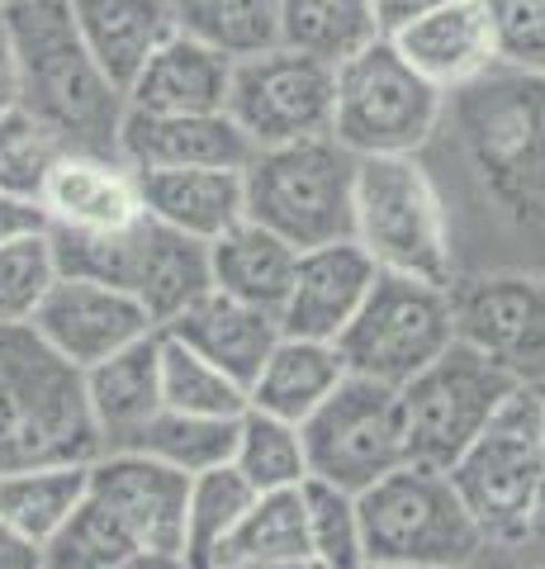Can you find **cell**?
I'll use <instances>...</instances> for the list:
<instances>
[{
	"mask_svg": "<svg viewBox=\"0 0 545 569\" xmlns=\"http://www.w3.org/2000/svg\"><path fill=\"white\" fill-rule=\"evenodd\" d=\"M256 489L242 479L233 466H214L204 475H190L185 493V537H181V560L185 569H209L223 541L233 537L242 512L252 508Z\"/></svg>",
	"mask_w": 545,
	"mask_h": 569,
	"instance_id": "32",
	"label": "cell"
},
{
	"mask_svg": "<svg viewBox=\"0 0 545 569\" xmlns=\"http://www.w3.org/2000/svg\"><path fill=\"white\" fill-rule=\"evenodd\" d=\"M0 6H10V0H0Z\"/></svg>",
	"mask_w": 545,
	"mask_h": 569,
	"instance_id": "50",
	"label": "cell"
},
{
	"mask_svg": "<svg viewBox=\"0 0 545 569\" xmlns=\"http://www.w3.org/2000/svg\"><path fill=\"white\" fill-rule=\"evenodd\" d=\"M29 228H43V209H39V204H24V200H10V194H0V242L14 238V233H29Z\"/></svg>",
	"mask_w": 545,
	"mask_h": 569,
	"instance_id": "43",
	"label": "cell"
},
{
	"mask_svg": "<svg viewBox=\"0 0 545 569\" xmlns=\"http://www.w3.org/2000/svg\"><path fill=\"white\" fill-rule=\"evenodd\" d=\"M371 6H375V24H380V33L390 39V33H398L403 24H413V20H422V14H432V10L451 6V0H371Z\"/></svg>",
	"mask_w": 545,
	"mask_h": 569,
	"instance_id": "40",
	"label": "cell"
},
{
	"mask_svg": "<svg viewBox=\"0 0 545 569\" xmlns=\"http://www.w3.org/2000/svg\"><path fill=\"white\" fill-rule=\"evenodd\" d=\"M380 39L371 0H280V43L337 67Z\"/></svg>",
	"mask_w": 545,
	"mask_h": 569,
	"instance_id": "31",
	"label": "cell"
},
{
	"mask_svg": "<svg viewBox=\"0 0 545 569\" xmlns=\"http://www.w3.org/2000/svg\"><path fill=\"white\" fill-rule=\"evenodd\" d=\"M0 569H43V546L20 537L6 518H0Z\"/></svg>",
	"mask_w": 545,
	"mask_h": 569,
	"instance_id": "42",
	"label": "cell"
},
{
	"mask_svg": "<svg viewBox=\"0 0 545 569\" xmlns=\"http://www.w3.org/2000/svg\"><path fill=\"white\" fill-rule=\"evenodd\" d=\"M228 81H233V62L223 52L171 33L129 81L124 100L143 114H209L228 104Z\"/></svg>",
	"mask_w": 545,
	"mask_h": 569,
	"instance_id": "23",
	"label": "cell"
},
{
	"mask_svg": "<svg viewBox=\"0 0 545 569\" xmlns=\"http://www.w3.org/2000/svg\"><path fill=\"white\" fill-rule=\"evenodd\" d=\"M85 408H91L100 451H129L133 437L162 413V361H157V332L138 337L133 347L114 351L110 361L81 370Z\"/></svg>",
	"mask_w": 545,
	"mask_h": 569,
	"instance_id": "21",
	"label": "cell"
},
{
	"mask_svg": "<svg viewBox=\"0 0 545 569\" xmlns=\"http://www.w3.org/2000/svg\"><path fill=\"white\" fill-rule=\"evenodd\" d=\"M228 466L248 479L256 493L299 489L309 479V456H304L299 422H285V418H275V413H261V408H242Z\"/></svg>",
	"mask_w": 545,
	"mask_h": 569,
	"instance_id": "33",
	"label": "cell"
},
{
	"mask_svg": "<svg viewBox=\"0 0 545 569\" xmlns=\"http://www.w3.org/2000/svg\"><path fill=\"white\" fill-rule=\"evenodd\" d=\"M299 437H304L309 479H323V485H337L346 493L371 489L375 479L408 460L398 389L361 376H346L332 389L299 422Z\"/></svg>",
	"mask_w": 545,
	"mask_h": 569,
	"instance_id": "11",
	"label": "cell"
},
{
	"mask_svg": "<svg viewBox=\"0 0 545 569\" xmlns=\"http://www.w3.org/2000/svg\"><path fill=\"white\" fill-rule=\"evenodd\" d=\"M67 10L81 43L119 91H129L143 62L175 33L171 0H67Z\"/></svg>",
	"mask_w": 545,
	"mask_h": 569,
	"instance_id": "24",
	"label": "cell"
},
{
	"mask_svg": "<svg viewBox=\"0 0 545 569\" xmlns=\"http://www.w3.org/2000/svg\"><path fill=\"white\" fill-rule=\"evenodd\" d=\"M455 342L488 356L513 385L545 389V276L461 271L451 280Z\"/></svg>",
	"mask_w": 545,
	"mask_h": 569,
	"instance_id": "13",
	"label": "cell"
},
{
	"mask_svg": "<svg viewBox=\"0 0 545 569\" xmlns=\"http://www.w3.org/2000/svg\"><path fill=\"white\" fill-rule=\"evenodd\" d=\"M545 395L513 385L498 413L451 460V489L461 493L470 522L488 546L536 541V485H541Z\"/></svg>",
	"mask_w": 545,
	"mask_h": 569,
	"instance_id": "5",
	"label": "cell"
},
{
	"mask_svg": "<svg viewBox=\"0 0 545 569\" xmlns=\"http://www.w3.org/2000/svg\"><path fill=\"white\" fill-rule=\"evenodd\" d=\"M541 395H545V389H541Z\"/></svg>",
	"mask_w": 545,
	"mask_h": 569,
	"instance_id": "51",
	"label": "cell"
},
{
	"mask_svg": "<svg viewBox=\"0 0 545 569\" xmlns=\"http://www.w3.org/2000/svg\"><path fill=\"white\" fill-rule=\"evenodd\" d=\"M157 361H162V403L195 418H242L248 389L219 366H209L200 351L175 342L171 332H157Z\"/></svg>",
	"mask_w": 545,
	"mask_h": 569,
	"instance_id": "35",
	"label": "cell"
},
{
	"mask_svg": "<svg viewBox=\"0 0 545 569\" xmlns=\"http://www.w3.org/2000/svg\"><path fill=\"white\" fill-rule=\"evenodd\" d=\"M223 569H323L319 560H266V565H223Z\"/></svg>",
	"mask_w": 545,
	"mask_h": 569,
	"instance_id": "47",
	"label": "cell"
},
{
	"mask_svg": "<svg viewBox=\"0 0 545 569\" xmlns=\"http://www.w3.org/2000/svg\"><path fill=\"white\" fill-rule=\"evenodd\" d=\"M157 332H171L175 342L200 351L209 366H219L223 376H233L242 389L256 380L261 361H266L271 347L280 342V323H275L271 309L233 299V295L214 290V284H209L185 313H175L171 323L157 328Z\"/></svg>",
	"mask_w": 545,
	"mask_h": 569,
	"instance_id": "20",
	"label": "cell"
},
{
	"mask_svg": "<svg viewBox=\"0 0 545 569\" xmlns=\"http://www.w3.org/2000/svg\"><path fill=\"white\" fill-rule=\"evenodd\" d=\"M91 489V460H52L0 475V518L33 546H48Z\"/></svg>",
	"mask_w": 545,
	"mask_h": 569,
	"instance_id": "28",
	"label": "cell"
},
{
	"mask_svg": "<svg viewBox=\"0 0 545 569\" xmlns=\"http://www.w3.org/2000/svg\"><path fill=\"white\" fill-rule=\"evenodd\" d=\"M507 395H513V380L488 356L465 342H451L436 361H427L398 389L408 460L451 470V460L484 432Z\"/></svg>",
	"mask_w": 545,
	"mask_h": 569,
	"instance_id": "10",
	"label": "cell"
},
{
	"mask_svg": "<svg viewBox=\"0 0 545 569\" xmlns=\"http://www.w3.org/2000/svg\"><path fill=\"white\" fill-rule=\"evenodd\" d=\"M29 328L77 370L110 361L114 351H124L138 337L157 332L148 309L129 290L100 284V280H77V276L52 280V290L43 295L39 313L29 318Z\"/></svg>",
	"mask_w": 545,
	"mask_h": 569,
	"instance_id": "14",
	"label": "cell"
},
{
	"mask_svg": "<svg viewBox=\"0 0 545 569\" xmlns=\"http://www.w3.org/2000/svg\"><path fill=\"white\" fill-rule=\"evenodd\" d=\"M342 380H346V361L337 342L280 332V342L271 347L256 380L248 385V408H261V413H275L285 422H304Z\"/></svg>",
	"mask_w": 545,
	"mask_h": 569,
	"instance_id": "26",
	"label": "cell"
},
{
	"mask_svg": "<svg viewBox=\"0 0 545 569\" xmlns=\"http://www.w3.org/2000/svg\"><path fill=\"white\" fill-rule=\"evenodd\" d=\"M488 20H494L498 62L545 77V0H484Z\"/></svg>",
	"mask_w": 545,
	"mask_h": 569,
	"instance_id": "39",
	"label": "cell"
},
{
	"mask_svg": "<svg viewBox=\"0 0 545 569\" xmlns=\"http://www.w3.org/2000/svg\"><path fill=\"white\" fill-rule=\"evenodd\" d=\"M417 157L442 190L455 276H545V77L494 67L451 91Z\"/></svg>",
	"mask_w": 545,
	"mask_h": 569,
	"instance_id": "1",
	"label": "cell"
},
{
	"mask_svg": "<svg viewBox=\"0 0 545 569\" xmlns=\"http://www.w3.org/2000/svg\"><path fill=\"white\" fill-rule=\"evenodd\" d=\"M390 39L417 77H427L442 96L465 91V86L488 77L494 67H503L494 20H488L484 0H451V6L403 24Z\"/></svg>",
	"mask_w": 545,
	"mask_h": 569,
	"instance_id": "18",
	"label": "cell"
},
{
	"mask_svg": "<svg viewBox=\"0 0 545 569\" xmlns=\"http://www.w3.org/2000/svg\"><path fill=\"white\" fill-rule=\"evenodd\" d=\"M536 541H545V432H541V485H536Z\"/></svg>",
	"mask_w": 545,
	"mask_h": 569,
	"instance_id": "46",
	"label": "cell"
},
{
	"mask_svg": "<svg viewBox=\"0 0 545 569\" xmlns=\"http://www.w3.org/2000/svg\"><path fill=\"white\" fill-rule=\"evenodd\" d=\"M446 96L417 77L394 39H371L337 62L332 138L351 157H417L442 123Z\"/></svg>",
	"mask_w": 545,
	"mask_h": 569,
	"instance_id": "8",
	"label": "cell"
},
{
	"mask_svg": "<svg viewBox=\"0 0 545 569\" xmlns=\"http://www.w3.org/2000/svg\"><path fill=\"white\" fill-rule=\"evenodd\" d=\"M332 104H337V67L275 43L256 58L233 62L223 110L252 148H285V142L327 138Z\"/></svg>",
	"mask_w": 545,
	"mask_h": 569,
	"instance_id": "12",
	"label": "cell"
},
{
	"mask_svg": "<svg viewBox=\"0 0 545 569\" xmlns=\"http://www.w3.org/2000/svg\"><path fill=\"white\" fill-rule=\"evenodd\" d=\"M43 228L52 233H129L148 219L143 181L119 152H77L62 148L52 162L43 194Z\"/></svg>",
	"mask_w": 545,
	"mask_h": 569,
	"instance_id": "16",
	"label": "cell"
},
{
	"mask_svg": "<svg viewBox=\"0 0 545 569\" xmlns=\"http://www.w3.org/2000/svg\"><path fill=\"white\" fill-rule=\"evenodd\" d=\"M171 14L175 33L223 52L228 62L280 43V0H171Z\"/></svg>",
	"mask_w": 545,
	"mask_h": 569,
	"instance_id": "29",
	"label": "cell"
},
{
	"mask_svg": "<svg viewBox=\"0 0 545 569\" xmlns=\"http://www.w3.org/2000/svg\"><path fill=\"white\" fill-rule=\"evenodd\" d=\"M536 550H541V569H545V541H536Z\"/></svg>",
	"mask_w": 545,
	"mask_h": 569,
	"instance_id": "49",
	"label": "cell"
},
{
	"mask_svg": "<svg viewBox=\"0 0 545 569\" xmlns=\"http://www.w3.org/2000/svg\"><path fill=\"white\" fill-rule=\"evenodd\" d=\"M465 569H541V550L536 541L526 546H480V556H474Z\"/></svg>",
	"mask_w": 545,
	"mask_h": 569,
	"instance_id": "41",
	"label": "cell"
},
{
	"mask_svg": "<svg viewBox=\"0 0 545 569\" xmlns=\"http://www.w3.org/2000/svg\"><path fill=\"white\" fill-rule=\"evenodd\" d=\"M351 242H361L365 257L390 276L432 284L455 280L451 219L422 157H356Z\"/></svg>",
	"mask_w": 545,
	"mask_h": 569,
	"instance_id": "4",
	"label": "cell"
},
{
	"mask_svg": "<svg viewBox=\"0 0 545 569\" xmlns=\"http://www.w3.org/2000/svg\"><path fill=\"white\" fill-rule=\"evenodd\" d=\"M95 456L100 437L81 370L29 323H0V475Z\"/></svg>",
	"mask_w": 545,
	"mask_h": 569,
	"instance_id": "3",
	"label": "cell"
},
{
	"mask_svg": "<svg viewBox=\"0 0 545 569\" xmlns=\"http://www.w3.org/2000/svg\"><path fill=\"white\" fill-rule=\"evenodd\" d=\"M233 437H238V418H195V413H175V408L162 403V413L133 437L129 451L162 460V466L181 475H204L214 466H228Z\"/></svg>",
	"mask_w": 545,
	"mask_h": 569,
	"instance_id": "34",
	"label": "cell"
},
{
	"mask_svg": "<svg viewBox=\"0 0 545 569\" xmlns=\"http://www.w3.org/2000/svg\"><path fill=\"white\" fill-rule=\"evenodd\" d=\"M304 522H309V560L323 569H365V531L356 493L323 479H304Z\"/></svg>",
	"mask_w": 545,
	"mask_h": 569,
	"instance_id": "36",
	"label": "cell"
},
{
	"mask_svg": "<svg viewBox=\"0 0 545 569\" xmlns=\"http://www.w3.org/2000/svg\"><path fill=\"white\" fill-rule=\"evenodd\" d=\"M451 342H455L451 284L380 271L365 305L342 328L337 351L346 361V376L403 389Z\"/></svg>",
	"mask_w": 545,
	"mask_h": 569,
	"instance_id": "9",
	"label": "cell"
},
{
	"mask_svg": "<svg viewBox=\"0 0 545 569\" xmlns=\"http://www.w3.org/2000/svg\"><path fill=\"white\" fill-rule=\"evenodd\" d=\"M380 266L365 257L361 242H323L304 247L294 261L290 290L275 309V323L285 337H313V342H337L342 328L365 305Z\"/></svg>",
	"mask_w": 545,
	"mask_h": 569,
	"instance_id": "17",
	"label": "cell"
},
{
	"mask_svg": "<svg viewBox=\"0 0 545 569\" xmlns=\"http://www.w3.org/2000/svg\"><path fill=\"white\" fill-rule=\"evenodd\" d=\"M214 284L209 276V242L175 233V228L143 219L138 228V257L129 276V295L148 309L157 328H166L175 313H185Z\"/></svg>",
	"mask_w": 545,
	"mask_h": 569,
	"instance_id": "25",
	"label": "cell"
},
{
	"mask_svg": "<svg viewBox=\"0 0 545 569\" xmlns=\"http://www.w3.org/2000/svg\"><path fill=\"white\" fill-rule=\"evenodd\" d=\"M58 276L48 228H29L0 242V323H29Z\"/></svg>",
	"mask_w": 545,
	"mask_h": 569,
	"instance_id": "37",
	"label": "cell"
},
{
	"mask_svg": "<svg viewBox=\"0 0 545 569\" xmlns=\"http://www.w3.org/2000/svg\"><path fill=\"white\" fill-rule=\"evenodd\" d=\"M248 219L271 228L290 247H323L351 238L356 157L337 138H304L285 148H256L242 167Z\"/></svg>",
	"mask_w": 545,
	"mask_h": 569,
	"instance_id": "6",
	"label": "cell"
},
{
	"mask_svg": "<svg viewBox=\"0 0 545 569\" xmlns=\"http://www.w3.org/2000/svg\"><path fill=\"white\" fill-rule=\"evenodd\" d=\"M356 508L371 565L465 569L484 546L446 470L417 466V460H403L398 470L361 489Z\"/></svg>",
	"mask_w": 545,
	"mask_h": 569,
	"instance_id": "7",
	"label": "cell"
},
{
	"mask_svg": "<svg viewBox=\"0 0 545 569\" xmlns=\"http://www.w3.org/2000/svg\"><path fill=\"white\" fill-rule=\"evenodd\" d=\"M14 58V104L77 152H119L129 100L104 77L72 24L67 0H10L0 6Z\"/></svg>",
	"mask_w": 545,
	"mask_h": 569,
	"instance_id": "2",
	"label": "cell"
},
{
	"mask_svg": "<svg viewBox=\"0 0 545 569\" xmlns=\"http://www.w3.org/2000/svg\"><path fill=\"white\" fill-rule=\"evenodd\" d=\"M252 142L228 110L209 114H143L129 110L119 129V157L133 171H171V167H248Z\"/></svg>",
	"mask_w": 545,
	"mask_h": 569,
	"instance_id": "19",
	"label": "cell"
},
{
	"mask_svg": "<svg viewBox=\"0 0 545 569\" xmlns=\"http://www.w3.org/2000/svg\"><path fill=\"white\" fill-rule=\"evenodd\" d=\"M143 181L148 219L214 242L233 223L248 219V190L242 167H171V171H138Z\"/></svg>",
	"mask_w": 545,
	"mask_h": 569,
	"instance_id": "22",
	"label": "cell"
},
{
	"mask_svg": "<svg viewBox=\"0 0 545 569\" xmlns=\"http://www.w3.org/2000/svg\"><path fill=\"white\" fill-rule=\"evenodd\" d=\"M299 247H290L285 238H275L271 228H261L252 219L233 223L228 233H219L209 242V276H214V290L248 299L256 309H280V299L290 290Z\"/></svg>",
	"mask_w": 545,
	"mask_h": 569,
	"instance_id": "27",
	"label": "cell"
},
{
	"mask_svg": "<svg viewBox=\"0 0 545 569\" xmlns=\"http://www.w3.org/2000/svg\"><path fill=\"white\" fill-rule=\"evenodd\" d=\"M85 493L129 531L143 556H181L190 475L138 451H100Z\"/></svg>",
	"mask_w": 545,
	"mask_h": 569,
	"instance_id": "15",
	"label": "cell"
},
{
	"mask_svg": "<svg viewBox=\"0 0 545 569\" xmlns=\"http://www.w3.org/2000/svg\"><path fill=\"white\" fill-rule=\"evenodd\" d=\"M119 569H185L181 556H138L129 565H119Z\"/></svg>",
	"mask_w": 545,
	"mask_h": 569,
	"instance_id": "45",
	"label": "cell"
},
{
	"mask_svg": "<svg viewBox=\"0 0 545 569\" xmlns=\"http://www.w3.org/2000/svg\"><path fill=\"white\" fill-rule=\"evenodd\" d=\"M14 104V58H10V33H6V14H0V110Z\"/></svg>",
	"mask_w": 545,
	"mask_h": 569,
	"instance_id": "44",
	"label": "cell"
},
{
	"mask_svg": "<svg viewBox=\"0 0 545 569\" xmlns=\"http://www.w3.org/2000/svg\"><path fill=\"white\" fill-rule=\"evenodd\" d=\"M365 569H408V565H365Z\"/></svg>",
	"mask_w": 545,
	"mask_h": 569,
	"instance_id": "48",
	"label": "cell"
},
{
	"mask_svg": "<svg viewBox=\"0 0 545 569\" xmlns=\"http://www.w3.org/2000/svg\"><path fill=\"white\" fill-rule=\"evenodd\" d=\"M266 560H309V522H304V485L256 493L242 512L233 537L223 541L209 569L223 565H266Z\"/></svg>",
	"mask_w": 545,
	"mask_h": 569,
	"instance_id": "30",
	"label": "cell"
},
{
	"mask_svg": "<svg viewBox=\"0 0 545 569\" xmlns=\"http://www.w3.org/2000/svg\"><path fill=\"white\" fill-rule=\"evenodd\" d=\"M62 157V142L20 104L0 110V194L24 204H39L52 162Z\"/></svg>",
	"mask_w": 545,
	"mask_h": 569,
	"instance_id": "38",
	"label": "cell"
}]
</instances>
